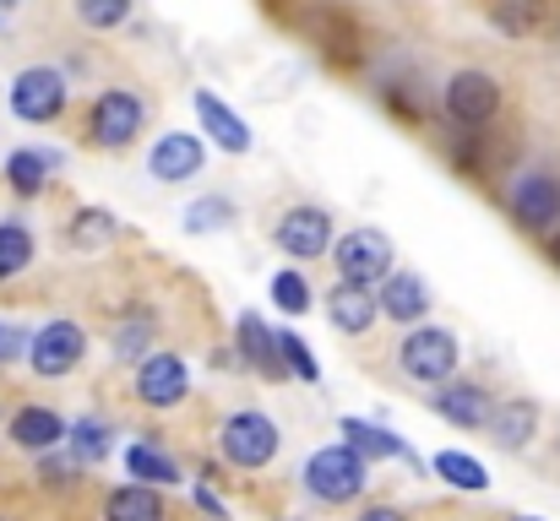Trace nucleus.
<instances>
[{"label": "nucleus", "mask_w": 560, "mask_h": 521, "mask_svg": "<svg viewBox=\"0 0 560 521\" xmlns=\"http://www.w3.org/2000/svg\"><path fill=\"white\" fill-rule=\"evenodd\" d=\"M300 484H305V495H316L322 506H354V500L365 495V484H371V462H365L360 451H349V446H322V451L305 457Z\"/></svg>", "instance_id": "nucleus-1"}, {"label": "nucleus", "mask_w": 560, "mask_h": 521, "mask_svg": "<svg viewBox=\"0 0 560 521\" xmlns=\"http://www.w3.org/2000/svg\"><path fill=\"white\" fill-rule=\"evenodd\" d=\"M278 446H283V429H278L272 413L240 407V413H229V418L218 424V451H223V462H234V467H245V473L267 467V462L278 457Z\"/></svg>", "instance_id": "nucleus-2"}, {"label": "nucleus", "mask_w": 560, "mask_h": 521, "mask_svg": "<svg viewBox=\"0 0 560 521\" xmlns=\"http://www.w3.org/2000/svg\"><path fill=\"white\" fill-rule=\"evenodd\" d=\"M148 126V104L131 93V87H104L88 109V142L104 147V153H126Z\"/></svg>", "instance_id": "nucleus-3"}, {"label": "nucleus", "mask_w": 560, "mask_h": 521, "mask_svg": "<svg viewBox=\"0 0 560 521\" xmlns=\"http://www.w3.org/2000/svg\"><path fill=\"white\" fill-rule=\"evenodd\" d=\"M441 109L457 131H485L495 115H501V82L490 71H452L446 87H441Z\"/></svg>", "instance_id": "nucleus-4"}, {"label": "nucleus", "mask_w": 560, "mask_h": 521, "mask_svg": "<svg viewBox=\"0 0 560 521\" xmlns=\"http://www.w3.org/2000/svg\"><path fill=\"white\" fill-rule=\"evenodd\" d=\"M506 212L523 234H539L550 239L560 228V174L550 169H523L506 190Z\"/></svg>", "instance_id": "nucleus-5"}, {"label": "nucleus", "mask_w": 560, "mask_h": 521, "mask_svg": "<svg viewBox=\"0 0 560 521\" xmlns=\"http://www.w3.org/2000/svg\"><path fill=\"white\" fill-rule=\"evenodd\" d=\"M457 358H463V347H457V338L446 327H413L397 343V369L408 380H419V386H446L457 375Z\"/></svg>", "instance_id": "nucleus-6"}, {"label": "nucleus", "mask_w": 560, "mask_h": 521, "mask_svg": "<svg viewBox=\"0 0 560 521\" xmlns=\"http://www.w3.org/2000/svg\"><path fill=\"white\" fill-rule=\"evenodd\" d=\"M392 239L381 234V228H354V234H343L338 245H332V267H338V283H349V288H381L386 277H392Z\"/></svg>", "instance_id": "nucleus-7"}, {"label": "nucleus", "mask_w": 560, "mask_h": 521, "mask_svg": "<svg viewBox=\"0 0 560 521\" xmlns=\"http://www.w3.org/2000/svg\"><path fill=\"white\" fill-rule=\"evenodd\" d=\"M66 98H71V87L55 66H27L11 76V115L27 126H55L66 115Z\"/></svg>", "instance_id": "nucleus-8"}, {"label": "nucleus", "mask_w": 560, "mask_h": 521, "mask_svg": "<svg viewBox=\"0 0 560 521\" xmlns=\"http://www.w3.org/2000/svg\"><path fill=\"white\" fill-rule=\"evenodd\" d=\"M272 239H278V250H283L289 261H322V256L338 245L332 212H327V206H289V212L278 217Z\"/></svg>", "instance_id": "nucleus-9"}, {"label": "nucleus", "mask_w": 560, "mask_h": 521, "mask_svg": "<svg viewBox=\"0 0 560 521\" xmlns=\"http://www.w3.org/2000/svg\"><path fill=\"white\" fill-rule=\"evenodd\" d=\"M82 358H88V332H82L77 321H49V327H38L33 343H27V369H33L38 380H60V375H71Z\"/></svg>", "instance_id": "nucleus-10"}, {"label": "nucleus", "mask_w": 560, "mask_h": 521, "mask_svg": "<svg viewBox=\"0 0 560 521\" xmlns=\"http://www.w3.org/2000/svg\"><path fill=\"white\" fill-rule=\"evenodd\" d=\"M186 396H190V369L180 353H164V347H159L153 358L137 364V402H142V407L175 413Z\"/></svg>", "instance_id": "nucleus-11"}, {"label": "nucleus", "mask_w": 560, "mask_h": 521, "mask_svg": "<svg viewBox=\"0 0 560 521\" xmlns=\"http://www.w3.org/2000/svg\"><path fill=\"white\" fill-rule=\"evenodd\" d=\"M424 402H430V413H441V418L457 424V429H485L490 413H495V396H490L479 380H446V386H435Z\"/></svg>", "instance_id": "nucleus-12"}, {"label": "nucleus", "mask_w": 560, "mask_h": 521, "mask_svg": "<svg viewBox=\"0 0 560 521\" xmlns=\"http://www.w3.org/2000/svg\"><path fill=\"white\" fill-rule=\"evenodd\" d=\"M5 435H11V446H16V451H33V457H55V451L66 446L71 424H66V418H60L55 407H44V402H27V407H16V413H11Z\"/></svg>", "instance_id": "nucleus-13"}, {"label": "nucleus", "mask_w": 560, "mask_h": 521, "mask_svg": "<svg viewBox=\"0 0 560 521\" xmlns=\"http://www.w3.org/2000/svg\"><path fill=\"white\" fill-rule=\"evenodd\" d=\"M207 164V147L190 137V131H170V137H159L153 142V153H148V174L159 179V185H186L196 179Z\"/></svg>", "instance_id": "nucleus-14"}, {"label": "nucleus", "mask_w": 560, "mask_h": 521, "mask_svg": "<svg viewBox=\"0 0 560 521\" xmlns=\"http://www.w3.org/2000/svg\"><path fill=\"white\" fill-rule=\"evenodd\" d=\"M490 440L506 451V457H517V451H528L534 446V435H539V402L534 396H506V402H495V413H490Z\"/></svg>", "instance_id": "nucleus-15"}, {"label": "nucleus", "mask_w": 560, "mask_h": 521, "mask_svg": "<svg viewBox=\"0 0 560 521\" xmlns=\"http://www.w3.org/2000/svg\"><path fill=\"white\" fill-rule=\"evenodd\" d=\"M375 305H381L386 321H397V327H419V321L430 316V288H424L419 272H392V277L375 288Z\"/></svg>", "instance_id": "nucleus-16"}, {"label": "nucleus", "mask_w": 560, "mask_h": 521, "mask_svg": "<svg viewBox=\"0 0 560 521\" xmlns=\"http://www.w3.org/2000/svg\"><path fill=\"white\" fill-rule=\"evenodd\" d=\"M196 120H201V131L212 137V147H223L229 158H245L250 153V126L218 98V93H196Z\"/></svg>", "instance_id": "nucleus-17"}, {"label": "nucleus", "mask_w": 560, "mask_h": 521, "mask_svg": "<svg viewBox=\"0 0 560 521\" xmlns=\"http://www.w3.org/2000/svg\"><path fill=\"white\" fill-rule=\"evenodd\" d=\"M234 343H240V358L272 380H289V364H283V347H278V332L261 321V316H240L234 327Z\"/></svg>", "instance_id": "nucleus-18"}, {"label": "nucleus", "mask_w": 560, "mask_h": 521, "mask_svg": "<svg viewBox=\"0 0 560 521\" xmlns=\"http://www.w3.org/2000/svg\"><path fill=\"white\" fill-rule=\"evenodd\" d=\"M98 521H170L164 489H153V484H120V489L104 495V517Z\"/></svg>", "instance_id": "nucleus-19"}, {"label": "nucleus", "mask_w": 560, "mask_h": 521, "mask_svg": "<svg viewBox=\"0 0 560 521\" xmlns=\"http://www.w3.org/2000/svg\"><path fill=\"white\" fill-rule=\"evenodd\" d=\"M375 316H381V305H375L371 288H349V283H338L332 299H327V321H332L343 338H365V332L375 327Z\"/></svg>", "instance_id": "nucleus-20"}, {"label": "nucleus", "mask_w": 560, "mask_h": 521, "mask_svg": "<svg viewBox=\"0 0 560 521\" xmlns=\"http://www.w3.org/2000/svg\"><path fill=\"white\" fill-rule=\"evenodd\" d=\"M338 429H343V446H349V451H360L365 462H392V457H397V462H408V446H402L392 429L371 424V418H343Z\"/></svg>", "instance_id": "nucleus-21"}, {"label": "nucleus", "mask_w": 560, "mask_h": 521, "mask_svg": "<svg viewBox=\"0 0 560 521\" xmlns=\"http://www.w3.org/2000/svg\"><path fill=\"white\" fill-rule=\"evenodd\" d=\"M60 158L55 153H38V147H16L11 158H5V185L22 196V201H33V196H44L49 190V169H55Z\"/></svg>", "instance_id": "nucleus-22"}, {"label": "nucleus", "mask_w": 560, "mask_h": 521, "mask_svg": "<svg viewBox=\"0 0 560 521\" xmlns=\"http://www.w3.org/2000/svg\"><path fill=\"white\" fill-rule=\"evenodd\" d=\"M126 473H131V484H153V489L180 484V462L164 457L153 440H131V446H126Z\"/></svg>", "instance_id": "nucleus-23"}, {"label": "nucleus", "mask_w": 560, "mask_h": 521, "mask_svg": "<svg viewBox=\"0 0 560 521\" xmlns=\"http://www.w3.org/2000/svg\"><path fill=\"white\" fill-rule=\"evenodd\" d=\"M430 473H435L441 484L463 489V495H485V489H490V467H485L479 457H468V451H435V457H430Z\"/></svg>", "instance_id": "nucleus-24"}, {"label": "nucleus", "mask_w": 560, "mask_h": 521, "mask_svg": "<svg viewBox=\"0 0 560 521\" xmlns=\"http://www.w3.org/2000/svg\"><path fill=\"white\" fill-rule=\"evenodd\" d=\"M490 22L506 38H528L550 22V0H490Z\"/></svg>", "instance_id": "nucleus-25"}, {"label": "nucleus", "mask_w": 560, "mask_h": 521, "mask_svg": "<svg viewBox=\"0 0 560 521\" xmlns=\"http://www.w3.org/2000/svg\"><path fill=\"white\" fill-rule=\"evenodd\" d=\"M27 267H33V228L16 223V217H5L0 223V283L22 277Z\"/></svg>", "instance_id": "nucleus-26"}, {"label": "nucleus", "mask_w": 560, "mask_h": 521, "mask_svg": "<svg viewBox=\"0 0 560 521\" xmlns=\"http://www.w3.org/2000/svg\"><path fill=\"white\" fill-rule=\"evenodd\" d=\"M66 234H71V245H77V250H104V245L120 234V223H115V212H109V206H82V212L71 217V228H66Z\"/></svg>", "instance_id": "nucleus-27"}, {"label": "nucleus", "mask_w": 560, "mask_h": 521, "mask_svg": "<svg viewBox=\"0 0 560 521\" xmlns=\"http://www.w3.org/2000/svg\"><path fill=\"white\" fill-rule=\"evenodd\" d=\"M109 435H115V429H109L104 418H77V424H71V435H66V446H71V457H77L82 467H88V462L98 467V462L115 451V440H109Z\"/></svg>", "instance_id": "nucleus-28"}, {"label": "nucleus", "mask_w": 560, "mask_h": 521, "mask_svg": "<svg viewBox=\"0 0 560 521\" xmlns=\"http://www.w3.org/2000/svg\"><path fill=\"white\" fill-rule=\"evenodd\" d=\"M180 228L186 234H223V228H234V201L229 196H201V201H190L186 217H180Z\"/></svg>", "instance_id": "nucleus-29"}, {"label": "nucleus", "mask_w": 560, "mask_h": 521, "mask_svg": "<svg viewBox=\"0 0 560 521\" xmlns=\"http://www.w3.org/2000/svg\"><path fill=\"white\" fill-rule=\"evenodd\" d=\"M153 332H159V321H153L148 310H142V316H126L120 332H115V358H120V364L153 358Z\"/></svg>", "instance_id": "nucleus-30"}, {"label": "nucleus", "mask_w": 560, "mask_h": 521, "mask_svg": "<svg viewBox=\"0 0 560 521\" xmlns=\"http://www.w3.org/2000/svg\"><path fill=\"white\" fill-rule=\"evenodd\" d=\"M272 305H278L283 316H311V305H316L311 277H305V272H294V267H283V272L272 277Z\"/></svg>", "instance_id": "nucleus-31"}, {"label": "nucleus", "mask_w": 560, "mask_h": 521, "mask_svg": "<svg viewBox=\"0 0 560 521\" xmlns=\"http://www.w3.org/2000/svg\"><path fill=\"white\" fill-rule=\"evenodd\" d=\"M131 5H137V0H71L77 22H82V27H93V33H109V27H120V22L131 16Z\"/></svg>", "instance_id": "nucleus-32"}, {"label": "nucleus", "mask_w": 560, "mask_h": 521, "mask_svg": "<svg viewBox=\"0 0 560 521\" xmlns=\"http://www.w3.org/2000/svg\"><path fill=\"white\" fill-rule=\"evenodd\" d=\"M278 347H283L289 380H305V386H316V380H322V364H316V353H311V343H305L300 332H278Z\"/></svg>", "instance_id": "nucleus-33"}, {"label": "nucleus", "mask_w": 560, "mask_h": 521, "mask_svg": "<svg viewBox=\"0 0 560 521\" xmlns=\"http://www.w3.org/2000/svg\"><path fill=\"white\" fill-rule=\"evenodd\" d=\"M27 332L22 327H11V321H0V364H16V358H27Z\"/></svg>", "instance_id": "nucleus-34"}, {"label": "nucleus", "mask_w": 560, "mask_h": 521, "mask_svg": "<svg viewBox=\"0 0 560 521\" xmlns=\"http://www.w3.org/2000/svg\"><path fill=\"white\" fill-rule=\"evenodd\" d=\"M196 506H201L212 521H229V511H223V500H218V489H212V484H196Z\"/></svg>", "instance_id": "nucleus-35"}, {"label": "nucleus", "mask_w": 560, "mask_h": 521, "mask_svg": "<svg viewBox=\"0 0 560 521\" xmlns=\"http://www.w3.org/2000/svg\"><path fill=\"white\" fill-rule=\"evenodd\" d=\"M38 478H44V484H71V478H77V462L66 467V462H49V457H44V462H38Z\"/></svg>", "instance_id": "nucleus-36"}, {"label": "nucleus", "mask_w": 560, "mask_h": 521, "mask_svg": "<svg viewBox=\"0 0 560 521\" xmlns=\"http://www.w3.org/2000/svg\"><path fill=\"white\" fill-rule=\"evenodd\" d=\"M354 521H408V517H402L397 506H365V511H360Z\"/></svg>", "instance_id": "nucleus-37"}, {"label": "nucleus", "mask_w": 560, "mask_h": 521, "mask_svg": "<svg viewBox=\"0 0 560 521\" xmlns=\"http://www.w3.org/2000/svg\"><path fill=\"white\" fill-rule=\"evenodd\" d=\"M16 11H22V0H0V33L16 22Z\"/></svg>", "instance_id": "nucleus-38"}, {"label": "nucleus", "mask_w": 560, "mask_h": 521, "mask_svg": "<svg viewBox=\"0 0 560 521\" xmlns=\"http://www.w3.org/2000/svg\"><path fill=\"white\" fill-rule=\"evenodd\" d=\"M545 250H550V261H556V272H560V228L550 234V239H545Z\"/></svg>", "instance_id": "nucleus-39"}, {"label": "nucleus", "mask_w": 560, "mask_h": 521, "mask_svg": "<svg viewBox=\"0 0 560 521\" xmlns=\"http://www.w3.org/2000/svg\"><path fill=\"white\" fill-rule=\"evenodd\" d=\"M512 521H545V517H512Z\"/></svg>", "instance_id": "nucleus-40"}]
</instances>
